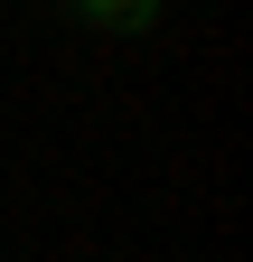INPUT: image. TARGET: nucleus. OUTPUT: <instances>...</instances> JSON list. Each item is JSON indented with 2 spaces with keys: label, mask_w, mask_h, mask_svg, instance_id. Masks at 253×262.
Wrapping results in <instances>:
<instances>
[{
  "label": "nucleus",
  "mask_w": 253,
  "mask_h": 262,
  "mask_svg": "<svg viewBox=\"0 0 253 262\" xmlns=\"http://www.w3.org/2000/svg\"><path fill=\"white\" fill-rule=\"evenodd\" d=\"M66 19H85V28H113V38H141V28L160 19V0H66Z\"/></svg>",
  "instance_id": "f257e3e1"
}]
</instances>
